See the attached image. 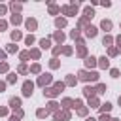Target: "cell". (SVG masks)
<instances>
[{
  "label": "cell",
  "instance_id": "6da1fadb",
  "mask_svg": "<svg viewBox=\"0 0 121 121\" xmlns=\"http://www.w3.org/2000/svg\"><path fill=\"white\" fill-rule=\"evenodd\" d=\"M79 79H85V81H89V79H91V81H96V79H98V74H96V72H91V74H89V72H79Z\"/></svg>",
  "mask_w": 121,
  "mask_h": 121
},
{
  "label": "cell",
  "instance_id": "7a4b0ae2",
  "mask_svg": "<svg viewBox=\"0 0 121 121\" xmlns=\"http://www.w3.org/2000/svg\"><path fill=\"white\" fill-rule=\"evenodd\" d=\"M76 11H78V4H70V6H64L62 8V13L64 15H76Z\"/></svg>",
  "mask_w": 121,
  "mask_h": 121
},
{
  "label": "cell",
  "instance_id": "3957f363",
  "mask_svg": "<svg viewBox=\"0 0 121 121\" xmlns=\"http://www.w3.org/2000/svg\"><path fill=\"white\" fill-rule=\"evenodd\" d=\"M32 89H34L32 81H25V85H23V95H25V96H30V95H32Z\"/></svg>",
  "mask_w": 121,
  "mask_h": 121
},
{
  "label": "cell",
  "instance_id": "277c9868",
  "mask_svg": "<svg viewBox=\"0 0 121 121\" xmlns=\"http://www.w3.org/2000/svg\"><path fill=\"white\" fill-rule=\"evenodd\" d=\"M49 81H51V76H49V74H43V76H40V79H38L40 85H45V83H49Z\"/></svg>",
  "mask_w": 121,
  "mask_h": 121
},
{
  "label": "cell",
  "instance_id": "5b68a950",
  "mask_svg": "<svg viewBox=\"0 0 121 121\" xmlns=\"http://www.w3.org/2000/svg\"><path fill=\"white\" fill-rule=\"evenodd\" d=\"M95 93H96V91H95L93 87H85V89H83V95H85V96H89V98H93V96H95Z\"/></svg>",
  "mask_w": 121,
  "mask_h": 121
},
{
  "label": "cell",
  "instance_id": "8992f818",
  "mask_svg": "<svg viewBox=\"0 0 121 121\" xmlns=\"http://www.w3.org/2000/svg\"><path fill=\"white\" fill-rule=\"evenodd\" d=\"M85 34L91 36V38H95V36H96V28H95V26H87V28H85Z\"/></svg>",
  "mask_w": 121,
  "mask_h": 121
},
{
  "label": "cell",
  "instance_id": "52a82bcc",
  "mask_svg": "<svg viewBox=\"0 0 121 121\" xmlns=\"http://www.w3.org/2000/svg\"><path fill=\"white\" fill-rule=\"evenodd\" d=\"M26 28H28V30H34V28H36V21H34V19H26Z\"/></svg>",
  "mask_w": 121,
  "mask_h": 121
},
{
  "label": "cell",
  "instance_id": "ba28073f",
  "mask_svg": "<svg viewBox=\"0 0 121 121\" xmlns=\"http://www.w3.org/2000/svg\"><path fill=\"white\" fill-rule=\"evenodd\" d=\"M9 106L15 110V108H19V106H21V100H19V98H11V100H9Z\"/></svg>",
  "mask_w": 121,
  "mask_h": 121
},
{
  "label": "cell",
  "instance_id": "9c48e42d",
  "mask_svg": "<svg viewBox=\"0 0 121 121\" xmlns=\"http://www.w3.org/2000/svg\"><path fill=\"white\" fill-rule=\"evenodd\" d=\"M85 64H87V66H95V64H96V59H95V57H87Z\"/></svg>",
  "mask_w": 121,
  "mask_h": 121
},
{
  "label": "cell",
  "instance_id": "30bf717a",
  "mask_svg": "<svg viewBox=\"0 0 121 121\" xmlns=\"http://www.w3.org/2000/svg\"><path fill=\"white\" fill-rule=\"evenodd\" d=\"M57 93H59L57 89H45V91H43V95H47V96H55Z\"/></svg>",
  "mask_w": 121,
  "mask_h": 121
},
{
  "label": "cell",
  "instance_id": "8fae6325",
  "mask_svg": "<svg viewBox=\"0 0 121 121\" xmlns=\"http://www.w3.org/2000/svg\"><path fill=\"white\" fill-rule=\"evenodd\" d=\"M102 28H104V30H110V28H112V21H106V19H104V21H102Z\"/></svg>",
  "mask_w": 121,
  "mask_h": 121
},
{
  "label": "cell",
  "instance_id": "7c38bea8",
  "mask_svg": "<svg viewBox=\"0 0 121 121\" xmlns=\"http://www.w3.org/2000/svg\"><path fill=\"white\" fill-rule=\"evenodd\" d=\"M40 45H42V47H43V49H47V47H49V45H51V42H49V40H45V38H43V40H40Z\"/></svg>",
  "mask_w": 121,
  "mask_h": 121
},
{
  "label": "cell",
  "instance_id": "4fadbf2b",
  "mask_svg": "<svg viewBox=\"0 0 121 121\" xmlns=\"http://www.w3.org/2000/svg\"><path fill=\"white\" fill-rule=\"evenodd\" d=\"M95 15V11L91 9V8H85V19H89V17H93Z\"/></svg>",
  "mask_w": 121,
  "mask_h": 121
},
{
  "label": "cell",
  "instance_id": "5bb4252c",
  "mask_svg": "<svg viewBox=\"0 0 121 121\" xmlns=\"http://www.w3.org/2000/svg\"><path fill=\"white\" fill-rule=\"evenodd\" d=\"M11 23L13 25H19L21 23V15H11Z\"/></svg>",
  "mask_w": 121,
  "mask_h": 121
},
{
  "label": "cell",
  "instance_id": "9a60e30c",
  "mask_svg": "<svg viewBox=\"0 0 121 121\" xmlns=\"http://www.w3.org/2000/svg\"><path fill=\"white\" fill-rule=\"evenodd\" d=\"M55 23H57V26H59V28H62V26L66 25V19H60V17H59V19H57Z\"/></svg>",
  "mask_w": 121,
  "mask_h": 121
},
{
  "label": "cell",
  "instance_id": "2e32d148",
  "mask_svg": "<svg viewBox=\"0 0 121 121\" xmlns=\"http://www.w3.org/2000/svg\"><path fill=\"white\" fill-rule=\"evenodd\" d=\"M100 66H102V68H108V66H110V62H108V59H106V57H102V59H100Z\"/></svg>",
  "mask_w": 121,
  "mask_h": 121
},
{
  "label": "cell",
  "instance_id": "e0dca14e",
  "mask_svg": "<svg viewBox=\"0 0 121 121\" xmlns=\"http://www.w3.org/2000/svg\"><path fill=\"white\" fill-rule=\"evenodd\" d=\"M100 110L106 113V112H110V110H112V104H108V102H106V104H102V106H100Z\"/></svg>",
  "mask_w": 121,
  "mask_h": 121
},
{
  "label": "cell",
  "instance_id": "ac0fdd59",
  "mask_svg": "<svg viewBox=\"0 0 121 121\" xmlns=\"http://www.w3.org/2000/svg\"><path fill=\"white\" fill-rule=\"evenodd\" d=\"M11 38H13V40H21V32H19V30H13V32H11Z\"/></svg>",
  "mask_w": 121,
  "mask_h": 121
},
{
  "label": "cell",
  "instance_id": "d6986e66",
  "mask_svg": "<svg viewBox=\"0 0 121 121\" xmlns=\"http://www.w3.org/2000/svg\"><path fill=\"white\" fill-rule=\"evenodd\" d=\"M89 104H91V108H96V106H98V100L93 96V98H89Z\"/></svg>",
  "mask_w": 121,
  "mask_h": 121
},
{
  "label": "cell",
  "instance_id": "ffe728a7",
  "mask_svg": "<svg viewBox=\"0 0 121 121\" xmlns=\"http://www.w3.org/2000/svg\"><path fill=\"white\" fill-rule=\"evenodd\" d=\"M55 40H57V42H62V40H64V34H62V32H57V34H55Z\"/></svg>",
  "mask_w": 121,
  "mask_h": 121
},
{
  "label": "cell",
  "instance_id": "44dd1931",
  "mask_svg": "<svg viewBox=\"0 0 121 121\" xmlns=\"http://www.w3.org/2000/svg\"><path fill=\"white\" fill-rule=\"evenodd\" d=\"M66 83H68V85H74V83H76V78H74V76H68V78H66Z\"/></svg>",
  "mask_w": 121,
  "mask_h": 121
},
{
  "label": "cell",
  "instance_id": "7402d4cb",
  "mask_svg": "<svg viewBox=\"0 0 121 121\" xmlns=\"http://www.w3.org/2000/svg\"><path fill=\"white\" fill-rule=\"evenodd\" d=\"M113 40H112V36H104V45H110Z\"/></svg>",
  "mask_w": 121,
  "mask_h": 121
},
{
  "label": "cell",
  "instance_id": "603a6c76",
  "mask_svg": "<svg viewBox=\"0 0 121 121\" xmlns=\"http://www.w3.org/2000/svg\"><path fill=\"white\" fill-rule=\"evenodd\" d=\"M95 91H96V93H104V91H106V85H102V83H100V85H98Z\"/></svg>",
  "mask_w": 121,
  "mask_h": 121
},
{
  "label": "cell",
  "instance_id": "cb8c5ba5",
  "mask_svg": "<svg viewBox=\"0 0 121 121\" xmlns=\"http://www.w3.org/2000/svg\"><path fill=\"white\" fill-rule=\"evenodd\" d=\"M62 104H64L66 108H70V104H74V100H70V98H64V100H62Z\"/></svg>",
  "mask_w": 121,
  "mask_h": 121
},
{
  "label": "cell",
  "instance_id": "d4e9b609",
  "mask_svg": "<svg viewBox=\"0 0 121 121\" xmlns=\"http://www.w3.org/2000/svg\"><path fill=\"white\" fill-rule=\"evenodd\" d=\"M47 106H49L47 110H51V112H53V110H57V106H59V104H57V102H49Z\"/></svg>",
  "mask_w": 121,
  "mask_h": 121
},
{
  "label": "cell",
  "instance_id": "484cf974",
  "mask_svg": "<svg viewBox=\"0 0 121 121\" xmlns=\"http://www.w3.org/2000/svg\"><path fill=\"white\" fill-rule=\"evenodd\" d=\"M11 9H13V11H19V9H21V4H15V2H13V4H11Z\"/></svg>",
  "mask_w": 121,
  "mask_h": 121
},
{
  "label": "cell",
  "instance_id": "4316f807",
  "mask_svg": "<svg viewBox=\"0 0 121 121\" xmlns=\"http://www.w3.org/2000/svg\"><path fill=\"white\" fill-rule=\"evenodd\" d=\"M30 55H32L34 59H38V57H40V51H38V49H32V51H30Z\"/></svg>",
  "mask_w": 121,
  "mask_h": 121
},
{
  "label": "cell",
  "instance_id": "83f0119b",
  "mask_svg": "<svg viewBox=\"0 0 121 121\" xmlns=\"http://www.w3.org/2000/svg\"><path fill=\"white\" fill-rule=\"evenodd\" d=\"M15 79H17V76H15V74H9V78H8V81H9V83H15Z\"/></svg>",
  "mask_w": 121,
  "mask_h": 121
},
{
  "label": "cell",
  "instance_id": "f1b7e54d",
  "mask_svg": "<svg viewBox=\"0 0 121 121\" xmlns=\"http://www.w3.org/2000/svg\"><path fill=\"white\" fill-rule=\"evenodd\" d=\"M47 115V110H38V117H45Z\"/></svg>",
  "mask_w": 121,
  "mask_h": 121
},
{
  "label": "cell",
  "instance_id": "f546056e",
  "mask_svg": "<svg viewBox=\"0 0 121 121\" xmlns=\"http://www.w3.org/2000/svg\"><path fill=\"white\" fill-rule=\"evenodd\" d=\"M8 70V62H0V72H6Z\"/></svg>",
  "mask_w": 121,
  "mask_h": 121
},
{
  "label": "cell",
  "instance_id": "4dcf8cb0",
  "mask_svg": "<svg viewBox=\"0 0 121 121\" xmlns=\"http://www.w3.org/2000/svg\"><path fill=\"white\" fill-rule=\"evenodd\" d=\"M28 55H30L28 51H23V53H21V59H23V60H26V59H28Z\"/></svg>",
  "mask_w": 121,
  "mask_h": 121
},
{
  "label": "cell",
  "instance_id": "1f68e13d",
  "mask_svg": "<svg viewBox=\"0 0 121 121\" xmlns=\"http://www.w3.org/2000/svg\"><path fill=\"white\" fill-rule=\"evenodd\" d=\"M49 11H51V13H57V11H59V8H57V6H51V8H49Z\"/></svg>",
  "mask_w": 121,
  "mask_h": 121
},
{
  "label": "cell",
  "instance_id": "d6a6232c",
  "mask_svg": "<svg viewBox=\"0 0 121 121\" xmlns=\"http://www.w3.org/2000/svg\"><path fill=\"white\" fill-rule=\"evenodd\" d=\"M32 42H34V36H26V43H28V45H30V43H32Z\"/></svg>",
  "mask_w": 121,
  "mask_h": 121
},
{
  "label": "cell",
  "instance_id": "836d02e7",
  "mask_svg": "<svg viewBox=\"0 0 121 121\" xmlns=\"http://www.w3.org/2000/svg\"><path fill=\"white\" fill-rule=\"evenodd\" d=\"M19 72H21V74H25V72H26V66H25V64H21V66H19Z\"/></svg>",
  "mask_w": 121,
  "mask_h": 121
},
{
  "label": "cell",
  "instance_id": "e575fe53",
  "mask_svg": "<svg viewBox=\"0 0 121 121\" xmlns=\"http://www.w3.org/2000/svg\"><path fill=\"white\" fill-rule=\"evenodd\" d=\"M30 70H32V72H40V64H34Z\"/></svg>",
  "mask_w": 121,
  "mask_h": 121
},
{
  "label": "cell",
  "instance_id": "d590c367",
  "mask_svg": "<svg viewBox=\"0 0 121 121\" xmlns=\"http://www.w3.org/2000/svg\"><path fill=\"white\" fill-rule=\"evenodd\" d=\"M100 121H110V117H108L106 113H102V115H100Z\"/></svg>",
  "mask_w": 121,
  "mask_h": 121
},
{
  "label": "cell",
  "instance_id": "8d00e7d4",
  "mask_svg": "<svg viewBox=\"0 0 121 121\" xmlns=\"http://www.w3.org/2000/svg\"><path fill=\"white\" fill-rule=\"evenodd\" d=\"M8 51H11V53H13V51H17V45H9V47H8Z\"/></svg>",
  "mask_w": 121,
  "mask_h": 121
},
{
  "label": "cell",
  "instance_id": "74e56055",
  "mask_svg": "<svg viewBox=\"0 0 121 121\" xmlns=\"http://www.w3.org/2000/svg\"><path fill=\"white\" fill-rule=\"evenodd\" d=\"M112 76H113V78H117V76H119V70H115V68H113V70H112Z\"/></svg>",
  "mask_w": 121,
  "mask_h": 121
},
{
  "label": "cell",
  "instance_id": "f35d334b",
  "mask_svg": "<svg viewBox=\"0 0 121 121\" xmlns=\"http://www.w3.org/2000/svg\"><path fill=\"white\" fill-rule=\"evenodd\" d=\"M6 26H8V25H6V21H0V30H4Z\"/></svg>",
  "mask_w": 121,
  "mask_h": 121
},
{
  "label": "cell",
  "instance_id": "ab89813d",
  "mask_svg": "<svg viewBox=\"0 0 121 121\" xmlns=\"http://www.w3.org/2000/svg\"><path fill=\"white\" fill-rule=\"evenodd\" d=\"M2 13H6V6H0V15Z\"/></svg>",
  "mask_w": 121,
  "mask_h": 121
},
{
  "label": "cell",
  "instance_id": "60d3db41",
  "mask_svg": "<svg viewBox=\"0 0 121 121\" xmlns=\"http://www.w3.org/2000/svg\"><path fill=\"white\" fill-rule=\"evenodd\" d=\"M4 59H6V53H4V51H0V60H4Z\"/></svg>",
  "mask_w": 121,
  "mask_h": 121
},
{
  "label": "cell",
  "instance_id": "b9f144b4",
  "mask_svg": "<svg viewBox=\"0 0 121 121\" xmlns=\"http://www.w3.org/2000/svg\"><path fill=\"white\" fill-rule=\"evenodd\" d=\"M4 89H6V83H2V81H0V91H4Z\"/></svg>",
  "mask_w": 121,
  "mask_h": 121
},
{
  "label": "cell",
  "instance_id": "7bdbcfd3",
  "mask_svg": "<svg viewBox=\"0 0 121 121\" xmlns=\"http://www.w3.org/2000/svg\"><path fill=\"white\" fill-rule=\"evenodd\" d=\"M117 43H119V49H121V36L117 38Z\"/></svg>",
  "mask_w": 121,
  "mask_h": 121
},
{
  "label": "cell",
  "instance_id": "ee69618b",
  "mask_svg": "<svg viewBox=\"0 0 121 121\" xmlns=\"http://www.w3.org/2000/svg\"><path fill=\"white\" fill-rule=\"evenodd\" d=\"M87 121H96V119H93V117H89V119H87Z\"/></svg>",
  "mask_w": 121,
  "mask_h": 121
},
{
  "label": "cell",
  "instance_id": "f6af8a7d",
  "mask_svg": "<svg viewBox=\"0 0 121 121\" xmlns=\"http://www.w3.org/2000/svg\"><path fill=\"white\" fill-rule=\"evenodd\" d=\"M119 104H121V96H119Z\"/></svg>",
  "mask_w": 121,
  "mask_h": 121
}]
</instances>
